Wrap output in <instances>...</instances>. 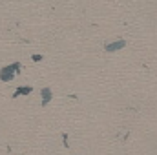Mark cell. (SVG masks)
<instances>
[{
	"instance_id": "1",
	"label": "cell",
	"mask_w": 157,
	"mask_h": 155,
	"mask_svg": "<svg viewBox=\"0 0 157 155\" xmlns=\"http://www.w3.org/2000/svg\"><path fill=\"white\" fill-rule=\"evenodd\" d=\"M20 70H22V64H20V62H13V64H9V66H4V68L0 70V80H2V82L13 80L17 73H20Z\"/></svg>"
},
{
	"instance_id": "2",
	"label": "cell",
	"mask_w": 157,
	"mask_h": 155,
	"mask_svg": "<svg viewBox=\"0 0 157 155\" xmlns=\"http://www.w3.org/2000/svg\"><path fill=\"white\" fill-rule=\"evenodd\" d=\"M122 47H126V40L124 39L108 40V42L104 44V51H106V53H115V51H121Z\"/></svg>"
},
{
	"instance_id": "3",
	"label": "cell",
	"mask_w": 157,
	"mask_h": 155,
	"mask_svg": "<svg viewBox=\"0 0 157 155\" xmlns=\"http://www.w3.org/2000/svg\"><path fill=\"white\" fill-rule=\"evenodd\" d=\"M40 97H42V102H40L42 108L48 106V104L51 102V99H53V89H51V88H42V89H40Z\"/></svg>"
},
{
	"instance_id": "4",
	"label": "cell",
	"mask_w": 157,
	"mask_h": 155,
	"mask_svg": "<svg viewBox=\"0 0 157 155\" xmlns=\"http://www.w3.org/2000/svg\"><path fill=\"white\" fill-rule=\"evenodd\" d=\"M31 91H33V88H31V86H20V88H17V89H15L13 99H17V97H20V95H29Z\"/></svg>"
},
{
	"instance_id": "5",
	"label": "cell",
	"mask_w": 157,
	"mask_h": 155,
	"mask_svg": "<svg viewBox=\"0 0 157 155\" xmlns=\"http://www.w3.org/2000/svg\"><path fill=\"white\" fill-rule=\"evenodd\" d=\"M68 139H70V137H68V133H62V141H64V146H66V148H70V142H68Z\"/></svg>"
},
{
	"instance_id": "6",
	"label": "cell",
	"mask_w": 157,
	"mask_h": 155,
	"mask_svg": "<svg viewBox=\"0 0 157 155\" xmlns=\"http://www.w3.org/2000/svg\"><path fill=\"white\" fill-rule=\"evenodd\" d=\"M31 59H33V62H40V60H42L44 57H42V55H33Z\"/></svg>"
}]
</instances>
